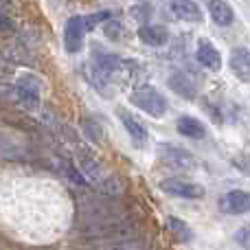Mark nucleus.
I'll return each mask as SVG.
<instances>
[{"label": "nucleus", "instance_id": "obj_1", "mask_svg": "<svg viewBox=\"0 0 250 250\" xmlns=\"http://www.w3.org/2000/svg\"><path fill=\"white\" fill-rule=\"evenodd\" d=\"M112 11H97L88 16H73L64 24V48L68 53H79L83 48V40L90 29H95L101 22H108Z\"/></svg>", "mask_w": 250, "mask_h": 250}, {"label": "nucleus", "instance_id": "obj_2", "mask_svg": "<svg viewBox=\"0 0 250 250\" xmlns=\"http://www.w3.org/2000/svg\"><path fill=\"white\" fill-rule=\"evenodd\" d=\"M42 82H40L38 75L33 73H24L18 77L13 92H16V99L26 112H38L42 108Z\"/></svg>", "mask_w": 250, "mask_h": 250}, {"label": "nucleus", "instance_id": "obj_3", "mask_svg": "<svg viewBox=\"0 0 250 250\" xmlns=\"http://www.w3.org/2000/svg\"><path fill=\"white\" fill-rule=\"evenodd\" d=\"M129 104L136 105L145 114H149L151 119H163L167 112V99L151 86L134 88L132 95H129Z\"/></svg>", "mask_w": 250, "mask_h": 250}, {"label": "nucleus", "instance_id": "obj_4", "mask_svg": "<svg viewBox=\"0 0 250 250\" xmlns=\"http://www.w3.org/2000/svg\"><path fill=\"white\" fill-rule=\"evenodd\" d=\"M158 158L163 165H167V167H171V169H178V171H189V169L195 167L193 154L178 145H167V143H163V145L158 147Z\"/></svg>", "mask_w": 250, "mask_h": 250}, {"label": "nucleus", "instance_id": "obj_5", "mask_svg": "<svg viewBox=\"0 0 250 250\" xmlns=\"http://www.w3.org/2000/svg\"><path fill=\"white\" fill-rule=\"evenodd\" d=\"M160 189L169 195H176V198H187V200H200L204 198V189L195 182H187L180 178H169V180L160 182Z\"/></svg>", "mask_w": 250, "mask_h": 250}, {"label": "nucleus", "instance_id": "obj_6", "mask_svg": "<svg viewBox=\"0 0 250 250\" xmlns=\"http://www.w3.org/2000/svg\"><path fill=\"white\" fill-rule=\"evenodd\" d=\"M169 11L173 13V18H178L180 22L187 24H198L202 22V9L198 7L195 0H167Z\"/></svg>", "mask_w": 250, "mask_h": 250}, {"label": "nucleus", "instance_id": "obj_7", "mask_svg": "<svg viewBox=\"0 0 250 250\" xmlns=\"http://www.w3.org/2000/svg\"><path fill=\"white\" fill-rule=\"evenodd\" d=\"M220 208L229 215H244L250 213V193L248 191H230L220 198Z\"/></svg>", "mask_w": 250, "mask_h": 250}, {"label": "nucleus", "instance_id": "obj_8", "mask_svg": "<svg viewBox=\"0 0 250 250\" xmlns=\"http://www.w3.org/2000/svg\"><path fill=\"white\" fill-rule=\"evenodd\" d=\"M230 73L244 83H250V48L235 46L229 57Z\"/></svg>", "mask_w": 250, "mask_h": 250}, {"label": "nucleus", "instance_id": "obj_9", "mask_svg": "<svg viewBox=\"0 0 250 250\" xmlns=\"http://www.w3.org/2000/svg\"><path fill=\"white\" fill-rule=\"evenodd\" d=\"M195 60H198L207 70H213V73L222 68L220 51H217V48L213 46L211 40H207V38L198 40V46H195Z\"/></svg>", "mask_w": 250, "mask_h": 250}, {"label": "nucleus", "instance_id": "obj_10", "mask_svg": "<svg viewBox=\"0 0 250 250\" xmlns=\"http://www.w3.org/2000/svg\"><path fill=\"white\" fill-rule=\"evenodd\" d=\"M138 40H141L145 46H165V44L169 42V31L165 29L163 24H149V22H143L141 26H138Z\"/></svg>", "mask_w": 250, "mask_h": 250}, {"label": "nucleus", "instance_id": "obj_11", "mask_svg": "<svg viewBox=\"0 0 250 250\" xmlns=\"http://www.w3.org/2000/svg\"><path fill=\"white\" fill-rule=\"evenodd\" d=\"M167 86L171 88V90L176 92L178 97H182V99H187V101H193L195 95H198V88H195L193 79L187 77L185 73H173V75H169Z\"/></svg>", "mask_w": 250, "mask_h": 250}, {"label": "nucleus", "instance_id": "obj_12", "mask_svg": "<svg viewBox=\"0 0 250 250\" xmlns=\"http://www.w3.org/2000/svg\"><path fill=\"white\" fill-rule=\"evenodd\" d=\"M117 112H119V117H121V123L125 125V129H127L129 138H132L136 145H145V143H147V129H145V125L138 121L136 117H132L127 110L119 108Z\"/></svg>", "mask_w": 250, "mask_h": 250}, {"label": "nucleus", "instance_id": "obj_13", "mask_svg": "<svg viewBox=\"0 0 250 250\" xmlns=\"http://www.w3.org/2000/svg\"><path fill=\"white\" fill-rule=\"evenodd\" d=\"M176 129L187 138H193V141H200V138L207 136V127H204L202 121H198L195 117H180L176 121Z\"/></svg>", "mask_w": 250, "mask_h": 250}, {"label": "nucleus", "instance_id": "obj_14", "mask_svg": "<svg viewBox=\"0 0 250 250\" xmlns=\"http://www.w3.org/2000/svg\"><path fill=\"white\" fill-rule=\"evenodd\" d=\"M208 13H211L213 22L220 26H230L235 20L233 7H230L226 0H211V2H208Z\"/></svg>", "mask_w": 250, "mask_h": 250}, {"label": "nucleus", "instance_id": "obj_15", "mask_svg": "<svg viewBox=\"0 0 250 250\" xmlns=\"http://www.w3.org/2000/svg\"><path fill=\"white\" fill-rule=\"evenodd\" d=\"M26 156V149L22 147V143H18L13 136L0 132V158L7 160H22Z\"/></svg>", "mask_w": 250, "mask_h": 250}, {"label": "nucleus", "instance_id": "obj_16", "mask_svg": "<svg viewBox=\"0 0 250 250\" xmlns=\"http://www.w3.org/2000/svg\"><path fill=\"white\" fill-rule=\"evenodd\" d=\"M167 229L171 230L180 242H191V239H193V230H191L182 220H178V217H167Z\"/></svg>", "mask_w": 250, "mask_h": 250}, {"label": "nucleus", "instance_id": "obj_17", "mask_svg": "<svg viewBox=\"0 0 250 250\" xmlns=\"http://www.w3.org/2000/svg\"><path fill=\"white\" fill-rule=\"evenodd\" d=\"M83 132H86L88 136H90L95 143H99L101 138H104V132H101V125H99V123H95L92 119H83Z\"/></svg>", "mask_w": 250, "mask_h": 250}, {"label": "nucleus", "instance_id": "obj_18", "mask_svg": "<svg viewBox=\"0 0 250 250\" xmlns=\"http://www.w3.org/2000/svg\"><path fill=\"white\" fill-rule=\"evenodd\" d=\"M104 29H105V33H108L110 38H117V35H121L123 26H121V22L119 20H112V18H110V20L104 24Z\"/></svg>", "mask_w": 250, "mask_h": 250}, {"label": "nucleus", "instance_id": "obj_19", "mask_svg": "<svg viewBox=\"0 0 250 250\" xmlns=\"http://www.w3.org/2000/svg\"><path fill=\"white\" fill-rule=\"evenodd\" d=\"M11 26H13V22L9 18V13L0 7V31H11Z\"/></svg>", "mask_w": 250, "mask_h": 250}]
</instances>
